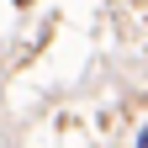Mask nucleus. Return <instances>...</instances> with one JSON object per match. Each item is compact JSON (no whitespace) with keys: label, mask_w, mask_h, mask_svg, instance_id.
Segmentation results:
<instances>
[{"label":"nucleus","mask_w":148,"mask_h":148,"mask_svg":"<svg viewBox=\"0 0 148 148\" xmlns=\"http://www.w3.org/2000/svg\"><path fill=\"white\" fill-rule=\"evenodd\" d=\"M16 5H27V0H16Z\"/></svg>","instance_id":"nucleus-1"}]
</instances>
